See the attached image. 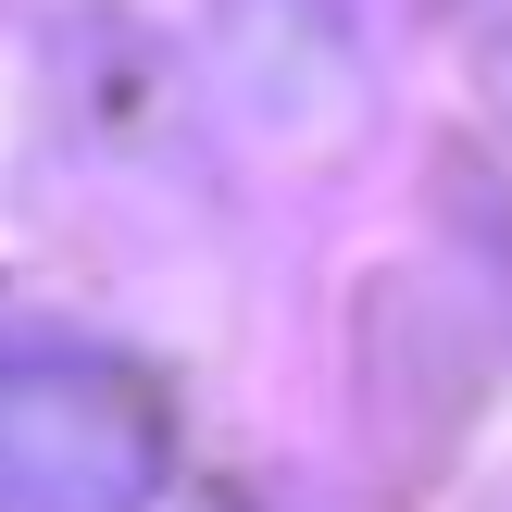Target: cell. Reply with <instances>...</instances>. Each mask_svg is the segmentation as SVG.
<instances>
[{
    "label": "cell",
    "mask_w": 512,
    "mask_h": 512,
    "mask_svg": "<svg viewBox=\"0 0 512 512\" xmlns=\"http://www.w3.org/2000/svg\"><path fill=\"white\" fill-rule=\"evenodd\" d=\"M175 400L100 338H0V512H150Z\"/></svg>",
    "instance_id": "obj_1"
},
{
    "label": "cell",
    "mask_w": 512,
    "mask_h": 512,
    "mask_svg": "<svg viewBox=\"0 0 512 512\" xmlns=\"http://www.w3.org/2000/svg\"><path fill=\"white\" fill-rule=\"evenodd\" d=\"M213 75L275 138H338L363 113V25L350 0H213Z\"/></svg>",
    "instance_id": "obj_2"
}]
</instances>
